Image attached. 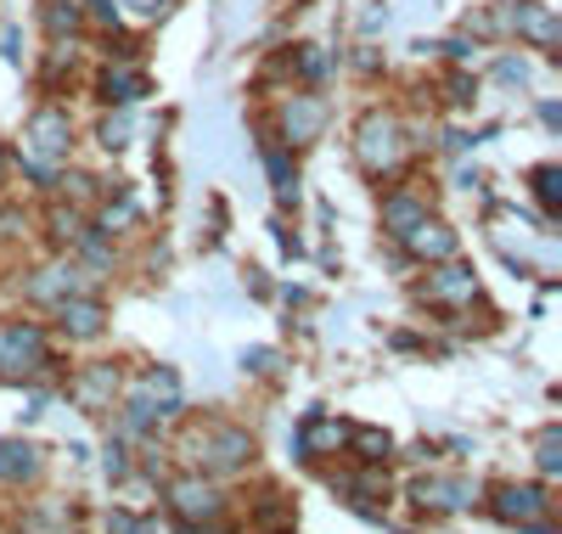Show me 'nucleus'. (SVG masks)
<instances>
[{"label": "nucleus", "instance_id": "nucleus-1", "mask_svg": "<svg viewBox=\"0 0 562 534\" xmlns=\"http://www.w3.org/2000/svg\"><path fill=\"white\" fill-rule=\"evenodd\" d=\"M355 158L366 175H394L405 164V130L394 113H366L355 130Z\"/></svg>", "mask_w": 562, "mask_h": 534}, {"label": "nucleus", "instance_id": "nucleus-2", "mask_svg": "<svg viewBox=\"0 0 562 534\" xmlns=\"http://www.w3.org/2000/svg\"><path fill=\"white\" fill-rule=\"evenodd\" d=\"M192 461L203 472H237V467L254 461V440H248L243 427H209V433H198V440H192Z\"/></svg>", "mask_w": 562, "mask_h": 534}, {"label": "nucleus", "instance_id": "nucleus-3", "mask_svg": "<svg viewBox=\"0 0 562 534\" xmlns=\"http://www.w3.org/2000/svg\"><path fill=\"white\" fill-rule=\"evenodd\" d=\"M40 366H45V337H40V326L12 321L7 332H0V377L23 382V377H34Z\"/></svg>", "mask_w": 562, "mask_h": 534}, {"label": "nucleus", "instance_id": "nucleus-4", "mask_svg": "<svg viewBox=\"0 0 562 534\" xmlns=\"http://www.w3.org/2000/svg\"><path fill=\"white\" fill-rule=\"evenodd\" d=\"M68 147H74L68 113H63V108H40V113L29 119V147H23V158L52 164V158H68Z\"/></svg>", "mask_w": 562, "mask_h": 534}, {"label": "nucleus", "instance_id": "nucleus-5", "mask_svg": "<svg viewBox=\"0 0 562 534\" xmlns=\"http://www.w3.org/2000/svg\"><path fill=\"white\" fill-rule=\"evenodd\" d=\"M169 507H175L180 523H220V512H225L220 490L203 483V478H175L169 483Z\"/></svg>", "mask_w": 562, "mask_h": 534}, {"label": "nucleus", "instance_id": "nucleus-6", "mask_svg": "<svg viewBox=\"0 0 562 534\" xmlns=\"http://www.w3.org/2000/svg\"><path fill=\"white\" fill-rule=\"evenodd\" d=\"M546 490L540 483H501L495 490V518L501 523H518V529H529V523H540L546 518Z\"/></svg>", "mask_w": 562, "mask_h": 534}, {"label": "nucleus", "instance_id": "nucleus-7", "mask_svg": "<svg viewBox=\"0 0 562 534\" xmlns=\"http://www.w3.org/2000/svg\"><path fill=\"white\" fill-rule=\"evenodd\" d=\"M321 124H326V102H321V96H288V108H281V141H288V147L315 141Z\"/></svg>", "mask_w": 562, "mask_h": 534}, {"label": "nucleus", "instance_id": "nucleus-8", "mask_svg": "<svg viewBox=\"0 0 562 534\" xmlns=\"http://www.w3.org/2000/svg\"><path fill=\"white\" fill-rule=\"evenodd\" d=\"M400 242H405L416 259H456V231H450L445 220H428V214H422Z\"/></svg>", "mask_w": 562, "mask_h": 534}, {"label": "nucleus", "instance_id": "nucleus-9", "mask_svg": "<svg viewBox=\"0 0 562 534\" xmlns=\"http://www.w3.org/2000/svg\"><path fill=\"white\" fill-rule=\"evenodd\" d=\"M428 304H456V299H479V276L467 270V265H456V259H445L434 276H428Z\"/></svg>", "mask_w": 562, "mask_h": 534}, {"label": "nucleus", "instance_id": "nucleus-10", "mask_svg": "<svg viewBox=\"0 0 562 534\" xmlns=\"http://www.w3.org/2000/svg\"><path fill=\"white\" fill-rule=\"evenodd\" d=\"M416 501L434 507V512H461V507L479 501V490H473L467 478H422V483H416Z\"/></svg>", "mask_w": 562, "mask_h": 534}, {"label": "nucleus", "instance_id": "nucleus-11", "mask_svg": "<svg viewBox=\"0 0 562 534\" xmlns=\"http://www.w3.org/2000/svg\"><path fill=\"white\" fill-rule=\"evenodd\" d=\"M506 23L518 29L524 40H535L540 52H551V45H557V18H551V7H540V0H518V7L506 12Z\"/></svg>", "mask_w": 562, "mask_h": 534}, {"label": "nucleus", "instance_id": "nucleus-12", "mask_svg": "<svg viewBox=\"0 0 562 534\" xmlns=\"http://www.w3.org/2000/svg\"><path fill=\"white\" fill-rule=\"evenodd\" d=\"M102 321H108V310H102L97 299H57V326H63L68 337H97Z\"/></svg>", "mask_w": 562, "mask_h": 534}, {"label": "nucleus", "instance_id": "nucleus-13", "mask_svg": "<svg viewBox=\"0 0 562 534\" xmlns=\"http://www.w3.org/2000/svg\"><path fill=\"white\" fill-rule=\"evenodd\" d=\"M68 394H74L85 411H102V405L119 394V366H90V371L68 388Z\"/></svg>", "mask_w": 562, "mask_h": 534}, {"label": "nucleus", "instance_id": "nucleus-14", "mask_svg": "<svg viewBox=\"0 0 562 534\" xmlns=\"http://www.w3.org/2000/svg\"><path fill=\"white\" fill-rule=\"evenodd\" d=\"M79 276H85V270H74V265H52V270H40L23 293H29V299H74L79 287H85Z\"/></svg>", "mask_w": 562, "mask_h": 534}, {"label": "nucleus", "instance_id": "nucleus-15", "mask_svg": "<svg viewBox=\"0 0 562 534\" xmlns=\"http://www.w3.org/2000/svg\"><path fill=\"white\" fill-rule=\"evenodd\" d=\"M102 96H108V102H119V108H135L140 96H147V74L130 68V63H119V68L102 74Z\"/></svg>", "mask_w": 562, "mask_h": 534}, {"label": "nucleus", "instance_id": "nucleus-16", "mask_svg": "<svg viewBox=\"0 0 562 534\" xmlns=\"http://www.w3.org/2000/svg\"><path fill=\"white\" fill-rule=\"evenodd\" d=\"M40 23H45V34H52V40H68V34H79L85 12H79V0H45Z\"/></svg>", "mask_w": 562, "mask_h": 534}, {"label": "nucleus", "instance_id": "nucleus-17", "mask_svg": "<svg viewBox=\"0 0 562 534\" xmlns=\"http://www.w3.org/2000/svg\"><path fill=\"white\" fill-rule=\"evenodd\" d=\"M265 169H270L276 198H281V203H293V198H299V169H293L288 147H270V153H265Z\"/></svg>", "mask_w": 562, "mask_h": 534}, {"label": "nucleus", "instance_id": "nucleus-18", "mask_svg": "<svg viewBox=\"0 0 562 534\" xmlns=\"http://www.w3.org/2000/svg\"><path fill=\"white\" fill-rule=\"evenodd\" d=\"M422 214H428V209H422L416 198H405V191H400V198H389V203H383V231H389V236H405Z\"/></svg>", "mask_w": 562, "mask_h": 534}, {"label": "nucleus", "instance_id": "nucleus-19", "mask_svg": "<svg viewBox=\"0 0 562 534\" xmlns=\"http://www.w3.org/2000/svg\"><path fill=\"white\" fill-rule=\"evenodd\" d=\"M349 445H355L360 461H389L394 456V440H389V433H378V427H349Z\"/></svg>", "mask_w": 562, "mask_h": 534}, {"label": "nucleus", "instance_id": "nucleus-20", "mask_svg": "<svg viewBox=\"0 0 562 534\" xmlns=\"http://www.w3.org/2000/svg\"><path fill=\"white\" fill-rule=\"evenodd\" d=\"M40 461H34V445H23V440H7L0 445V478H29Z\"/></svg>", "mask_w": 562, "mask_h": 534}, {"label": "nucleus", "instance_id": "nucleus-21", "mask_svg": "<svg viewBox=\"0 0 562 534\" xmlns=\"http://www.w3.org/2000/svg\"><path fill=\"white\" fill-rule=\"evenodd\" d=\"M535 198L546 203V214L562 209V169H557V164H540V169H535Z\"/></svg>", "mask_w": 562, "mask_h": 534}, {"label": "nucleus", "instance_id": "nucleus-22", "mask_svg": "<svg viewBox=\"0 0 562 534\" xmlns=\"http://www.w3.org/2000/svg\"><path fill=\"white\" fill-rule=\"evenodd\" d=\"M130 135H135V119H130V108H124L119 119L102 124V147H108V153H113V147H130Z\"/></svg>", "mask_w": 562, "mask_h": 534}, {"label": "nucleus", "instance_id": "nucleus-23", "mask_svg": "<svg viewBox=\"0 0 562 534\" xmlns=\"http://www.w3.org/2000/svg\"><path fill=\"white\" fill-rule=\"evenodd\" d=\"M326 68H333V57H326V45H299V74H304V79H321Z\"/></svg>", "mask_w": 562, "mask_h": 534}, {"label": "nucleus", "instance_id": "nucleus-24", "mask_svg": "<svg viewBox=\"0 0 562 534\" xmlns=\"http://www.w3.org/2000/svg\"><path fill=\"white\" fill-rule=\"evenodd\" d=\"M540 467H546V472H562V433H557V427L540 433Z\"/></svg>", "mask_w": 562, "mask_h": 534}, {"label": "nucleus", "instance_id": "nucleus-25", "mask_svg": "<svg viewBox=\"0 0 562 534\" xmlns=\"http://www.w3.org/2000/svg\"><path fill=\"white\" fill-rule=\"evenodd\" d=\"M153 416H158V411H153V400H140V394H135V400L124 405V427H130V433H140V427H153Z\"/></svg>", "mask_w": 562, "mask_h": 534}, {"label": "nucleus", "instance_id": "nucleus-26", "mask_svg": "<svg viewBox=\"0 0 562 534\" xmlns=\"http://www.w3.org/2000/svg\"><path fill=\"white\" fill-rule=\"evenodd\" d=\"M79 12H85V18H97L102 29H119V0H85Z\"/></svg>", "mask_w": 562, "mask_h": 534}, {"label": "nucleus", "instance_id": "nucleus-27", "mask_svg": "<svg viewBox=\"0 0 562 534\" xmlns=\"http://www.w3.org/2000/svg\"><path fill=\"white\" fill-rule=\"evenodd\" d=\"M52 225H57V236H63V242H79V236H85V225H79V214H74V209H57V214H52Z\"/></svg>", "mask_w": 562, "mask_h": 534}, {"label": "nucleus", "instance_id": "nucleus-28", "mask_svg": "<svg viewBox=\"0 0 562 534\" xmlns=\"http://www.w3.org/2000/svg\"><path fill=\"white\" fill-rule=\"evenodd\" d=\"M473 96H479V85L467 79V74H456V79H450V102H456V108H473Z\"/></svg>", "mask_w": 562, "mask_h": 534}, {"label": "nucleus", "instance_id": "nucleus-29", "mask_svg": "<svg viewBox=\"0 0 562 534\" xmlns=\"http://www.w3.org/2000/svg\"><path fill=\"white\" fill-rule=\"evenodd\" d=\"M119 7H130L135 18H164V12L175 7V0H119Z\"/></svg>", "mask_w": 562, "mask_h": 534}, {"label": "nucleus", "instance_id": "nucleus-30", "mask_svg": "<svg viewBox=\"0 0 562 534\" xmlns=\"http://www.w3.org/2000/svg\"><path fill=\"white\" fill-rule=\"evenodd\" d=\"M495 74H501L506 85H529V68H524L518 57H501V68H495Z\"/></svg>", "mask_w": 562, "mask_h": 534}, {"label": "nucleus", "instance_id": "nucleus-31", "mask_svg": "<svg viewBox=\"0 0 562 534\" xmlns=\"http://www.w3.org/2000/svg\"><path fill=\"white\" fill-rule=\"evenodd\" d=\"M243 366H248V371H276V349H248Z\"/></svg>", "mask_w": 562, "mask_h": 534}, {"label": "nucleus", "instance_id": "nucleus-32", "mask_svg": "<svg viewBox=\"0 0 562 534\" xmlns=\"http://www.w3.org/2000/svg\"><path fill=\"white\" fill-rule=\"evenodd\" d=\"M130 461H124V445H108V478H124Z\"/></svg>", "mask_w": 562, "mask_h": 534}, {"label": "nucleus", "instance_id": "nucleus-33", "mask_svg": "<svg viewBox=\"0 0 562 534\" xmlns=\"http://www.w3.org/2000/svg\"><path fill=\"white\" fill-rule=\"evenodd\" d=\"M0 169H7V147H0Z\"/></svg>", "mask_w": 562, "mask_h": 534}]
</instances>
